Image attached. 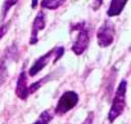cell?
Returning <instances> with one entry per match:
<instances>
[{
  "label": "cell",
  "instance_id": "obj_1",
  "mask_svg": "<svg viewBox=\"0 0 131 124\" xmlns=\"http://www.w3.org/2000/svg\"><path fill=\"white\" fill-rule=\"evenodd\" d=\"M126 89H127V82L122 80L117 87V91L114 93L112 106H111V110H109V114H108V120L111 123H113L125 111V107H126Z\"/></svg>",
  "mask_w": 131,
  "mask_h": 124
},
{
  "label": "cell",
  "instance_id": "obj_2",
  "mask_svg": "<svg viewBox=\"0 0 131 124\" xmlns=\"http://www.w3.org/2000/svg\"><path fill=\"white\" fill-rule=\"evenodd\" d=\"M79 94L75 91H67L64 92L60 98L58 100V103L54 109V114L55 115H64L67 114L70 110H72L77 103H79Z\"/></svg>",
  "mask_w": 131,
  "mask_h": 124
},
{
  "label": "cell",
  "instance_id": "obj_3",
  "mask_svg": "<svg viewBox=\"0 0 131 124\" xmlns=\"http://www.w3.org/2000/svg\"><path fill=\"white\" fill-rule=\"evenodd\" d=\"M114 35H116L114 25L111 21H104L96 32V39H98L99 47H102V48L109 47L114 40Z\"/></svg>",
  "mask_w": 131,
  "mask_h": 124
},
{
  "label": "cell",
  "instance_id": "obj_4",
  "mask_svg": "<svg viewBox=\"0 0 131 124\" xmlns=\"http://www.w3.org/2000/svg\"><path fill=\"white\" fill-rule=\"evenodd\" d=\"M77 27H79V35H77V38H76V40H75V43H73V45H72V52H73L75 54L80 56V54H82V53L88 49V47H89L90 34H89V31H88L86 29H84V23H81V25L79 23Z\"/></svg>",
  "mask_w": 131,
  "mask_h": 124
},
{
  "label": "cell",
  "instance_id": "obj_5",
  "mask_svg": "<svg viewBox=\"0 0 131 124\" xmlns=\"http://www.w3.org/2000/svg\"><path fill=\"white\" fill-rule=\"evenodd\" d=\"M46 25V20H45V13L44 12H39L32 22V27H31V38H30V44L35 45L39 41V32L41 30L45 29Z\"/></svg>",
  "mask_w": 131,
  "mask_h": 124
},
{
  "label": "cell",
  "instance_id": "obj_6",
  "mask_svg": "<svg viewBox=\"0 0 131 124\" xmlns=\"http://www.w3.org/2000/svg\"><path fill=\"white\" fill-rule=\"evenodd\" d=\"M51 57H54V48H53L51 50L46 52L44 56H41L40 58H37V59L34 62V65H32L31 69L28 70V76H35V75H37L45 66L49 65Z\"/></svg>",
  "mask_w": 131,
  "mask_h": 124
},
{
  "label": "cell",
  "instance_id": "obj_7",
  "mask_svg": "<svg viewBox=\"0 0 131 124\" xmlns=\"http://www.w3.org/2000/svg\"><path fill=\"white\" fill-rule=\"evenodd\" d=\"M27 73L26 71H22L21 75L18 76V80H17V85H16V94L18 98L21 100H26L28 97V93H27Z\"/></svg>",
  "mask_w": 131,
  "mask_h": 124
},
{
  "label": "cell",
  "instance_id": "obj_8",
  "mask_svg": "<svg viewBox=\"0 0 131 124\" xmlns=\"http://www.w3.org/2000/svg\"><path fill=\"white\" fill-rule=\"evenodd\" d=\"M126 4H127V0H111V4H109V8L107 11V14L109 17H116V16L121 14V12L123 11Z\"/></svg>",
  "mask_w": 131,
  "mask_h": 124
},
{
  "label": "cell",
  "instance_id": "obj_9",
  "mask_svg": "<svg viewBox=\"0 0 131 124\" xmlns=\"http://www.w3.org/2000/svg\"><path fill=\"white\" fill-rule=\"evenodd\" d=\"M54 78V74H50V75H46V76H44V78H41L39 82H35V83H32L28 88H27V93H28V96H31L32 93H35L39 88H41L46 82H49V80H51Z\"/></svg>",
  "mask_w": 131,
  "mask_h": 124
},
{
  "label": "cell",
  "instance_id": "obj_10",
  "mask_svg": "<svg viewBox=\"0 0 131 124\" xmlns=\"http://www.w3.org/2000/svg\"><path fill=\"white\" fill-rule=\"evenodd\" d=\"M53 116H54V114H53L50 110H44V111L39 115V118H37L34 123H31V124H49V123L53 120Z\"/></svg>",
  "mask_w": 131,
  "mask_h": 124
},
{
  "label": "cell",
  "instance_id": "obj_11",
  "mask_svg": "<svg viewBox=\"0 0 131 124\" xmlns=\"http://www.w3.org/2000/svg\"><path fill=\"white\" fill-rule=\"evenodd\" d=\"M63 3H64V0H42L40 5H41V8H45V9H50V11H53V9L59 8Z\"/></svg>",
  "mask_w": 131,
  "mask_h": 124
},
{
  "label": "cell",
  "instance_id": "obj_12",
  "mask_svg": "<svg viewBox=\"0 0 131 124\" xmlns=\"http://www.w3.org/2000/svg\"><path fill=\"white\" fill-rule=\"evenodd\" d=\"M18 3V0H4V3H3V7H2V17H0V20L4 21L8 12L12 9V7H14L16 4Z\"/></svg>",
  "mask_w": 131,
  "mask_h": 124
},
{
  "label": "cell",
  "instance_id": "obj_13",
  "mask_svg": "<svg viewBox=\"0 0 131 124\" xmlns=\"http://www.w3.org/2000/svg\"><path fill=\"white\" fill-rule=\"evenodd\" d=\"M9 26H10V22H8V23H3L2 26H0V39H2L7 32H8V29H9Z\"/></svg>",
  "mask_w": 131,
  "mask_h": 124
},
{
  "label": "cell",
  "instance_id": "obj_14",
  "mask_svg": "<svg viewBox=\"0 0 131 124\" xmlns=\"http://www.w3.org/2000/svg\"><path fill=\"white\" fill-rule=\"evenodd\" d=\"M93 121H94V112L91 111V112H89V115L86 116V119L82 121V124H93Z\"/></svg>",
  "mask_w": 131,
  "mask_h": 124
},
{
  "label": "cell",
  "instance_id": "obj_15",
  "mask_svg": "<svg viewBox=\"0 0 131 124\" xmlns=\"http://www.w3.org/2000/svg\"><path fill=\"white\" fill-rule=\"evenodd\" d=\"M103 2H104V0H94V2H93V9H94V11L99 9L100 5L103 4Z\"/></svg>",
  "mask_w": 131,
  "mask_h": 124
},
{
  "label": "cell",
  "instance_id": "obj_16",
  "mask_svg": "<svg viewBox=\"0 0 131 124\" xmlns=\"http://www.w3.org/2000/svg\"><path fill=\"white\" fill-rule=\"evenodd\" d=\"M37 7V0H34L32 2V8H36Z\"/></svg>",
  "mask_w": 131,
  "mask_h": 124
}]
</instances>
